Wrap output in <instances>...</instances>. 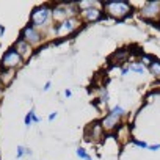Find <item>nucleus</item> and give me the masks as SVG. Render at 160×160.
Here are the masks:
<instances>
[{"label": "nucleus", "instance_id": "obj_6", "mask_svg": "<svg viewBox=\"0 0 160 160\" xmlns=\"http://www.w3.org/2000/svg\"><path fill=\"white\" fill-rule=\"evenodd\" d=\"M22 38L27 44H38L41 41V35L38 33V30L33 25H27L22 32Z\"/></svg>", "mask_w": 160, "mask_h": 160}, {"label": "nucleus", "instance_id": "obj_22", "mask_svg": "<svg viewBox=\"0 0 160 160\" xmlns=\"http://www.w3.org/2000/svg\"><path fill=\"white\" fill-rule=\"evenodd\" d=\"M49 88H50V83H46V87H44V91H49Z\"/></svg>", "mask_w": 160, "mask_h": 160}, {"label": "nucleus", "instance_id": "obj_21", "mask_svg": "<svg viewBox=\"0 0 160 160\" xmlns=\"http://www.w3.org/2000/svg\"><path fill=\"white\" fill-rule=\"evenodd\" d=\"M127 72H129V68H124V69H122V75H126Z\"/></svg>", "mask_w": 160, "mask_h": 160}, {"label": "nucleus", "instance_id": "obj_5", "mask_svg": "<svg viewBox=\"0 0 160 160\" xmlns=\"http://www.w3.org/2000/svg\"><path fill=\"white\" fill-rule=\"evenodd\" d=\"M160 14V2H148L141 8V16L148 19H157Z\"/></svg>", "mask_w": 160, "mask_h": 160}, {"label": "nucleus", "instance_id": "obj_7", "mask_svg": "<svg viewBox=\"0 0 160 160\" xmlns=\"http://www.w3.org/2000/svg\"><path fill=\"white\" fill-rule=\"evenodd\" d=\"M75 28H77V22L74 19H66V21H63L61 25L57 27L55 32H57L58 36H64V35H69L71 32H74Z\"/></svg>", "mask_w": 160, "mask_h": 160}, {"label": "nucleus", "instance_id": "obj_23", "mask_svg": "<svg viewBox=\"0 0 160 160\" xmlns=\"http://www.w3.org/2000/svg\"><path fill=\"white\" fill-rule=\"evenodd\" d=\"M64 96H66V98H69V96H71V91H69V90H66V91H64Z\"/></svg>", "mask_w": 160, "mask_h": 160}, {"label": "nucleus", "instance_id": "obj_18", "mask_svg": "<svg viewBox=\"0 0 160 160\" xmlns=\"http://www.w3.org/2000/svg\"><path fill=\"white\" fill-rule=\"evenodd\" d=\"M151 151H157V149H160V144H154V146H148Z\"/></svg>", "mask_w": 160, "mask_h": 160}, {"label": "nucleus", "instance_id": "obj_12", "mask_svg": "<svg viewBox=\"0 0 160 160\" xmlns=\"http://www.w3.org/2000/svg\"><path fill=\"white\" fill-rule=\"evenodd\" d=\"M38 121H39V119H38V116H35V112H33V110L25 116V124H27V126H30L32 122H38Z\"/></svg>", "mask_w": 160, "mask_h": 160}, {"label": "nucleus", "instance_id": "obj_2", "mask_svg": "<svg viewBox=\"0 0 160 160\" xmlns=\"http://www.w3.org/2000/svg\"><path fill=\"white\" fill-rule=\"evenodd\" d=\"M122 115H124V108H122V107H119V105L113 107L112 112L104 118V121H102V129H105V130L115 129V127L118 126V121H119V118H121Z\"/></svg>", "mask_w": 160, "mask_h": 160}, {"label": "nucleus", "instance_id": "obj_4", "mask_svg": "<svg viewBox=\"0 0 160 160\" xmlns=\"http://www.w3.org/2000/svg\"><path fill=\"white\" fill-rule=\"evenodd\" d=\"M49 16H50V10L47 7L36 8L33 11V14H32V24H33V27H42L47 22Z\"/></svg>", "mask_w": 160, "mask_h": 160}, {"label": "nucleus", "instance_id": "obj_15", "mask_svg": "<svg viewBox=\"0 0 160 160\" xmlns=\"http://www.w3.org/2000/svg\"><path fill=\"white\" fill-rule=\"evenodd\" d=\"M129 69L133 71V72H138V74H143V72H144V68H143L141 64H133V66H130Z\"/></svg>", "mask_w": 160, "mask_h": 160}, {"label": "nucleus", "instance_id": "obj_19", "mask_svg": "<svg viewBox=\"0 0 160 160\" xmlns=\"http://www.w3.org/2000/svg\"><path fill=\"white\" fill-rule=\"evenodd\" d=\"M55 118H57V113H52V115L49 116V119H50V121H52V119H55Z\"/></svg>", "mask_w": 160, "mask_h": 160}, {"label": "nucleus", "instance_id": "obj_13", "mask_svg": "<svg viewBox=\"0 0 160 160\" xmlns=\"http://www.w3.org/2000/svg\"><path fill=\"white\" fill-rule=\"evenodd\" d=\"M77 155H78L80 158H85V160H93V158L85 152V149H82V148H78V149H77Z\"/></svg>", "mask_w": 160, "mask_h": 160}, {"label": "nucleus", "instance_id": "obj_20", "mask_svg": "<svg viewBox=\"0 0 160 160\" xmlns=\"http://www.w3.org/2000/svg\"><path fill=\"white\" fill-rule=\"evenodd\" d=\"M3 32H5V28H3V25H0V36L3 35Z\"/></svg>", "mask_w": 160, "mask_h": 160}, {"label": "nucleus", "instance_id": "obj_16", "mask_svg": "<svg viewBox=\"0 0 160 160\" xmlns=\"http://www.w3.org/2000/svg\"><path fill=\"white\" fill-rule=\"evenodd\" d=\"M101 96H102V98H101V101H102V102H105V104H107V102H108V93H107V91H104V90H102V93H101Z\"/></svg>", "mask_w": 160, "mask_h": 160}, {"label": "nucleus", "instance_id": "obj_3", "mask_svg": "<svg viewBox=\"0 0 160 160\" xmlns=\"http://www.w3.org/2000/svg\"><path fill=\"white\" fill-rule=\"evenodd\" d=\"M22 63V57L18 53V50H14V49H10L5 55H3V58H2V66L5 68V69H11V68H16V66H19Z\"/></svg>", "mask_w": 160, "mask_h": 160}, {"label": "nucleus", "instance_id": "obj_1", "mask_svg": "<svg viewBox=\"0 0 160 160\" xmlns=\"http://www.w3.org/2000/svg\"><path fill=\"white\" fill-rule=\"evenodd\" d=\"M104 8L107 10V13H108L110 16H113V18H116V19L126 18V16L129 14V11H130V7H129V3H126V2H110V3H105Z\"/></svg>", "mask_w": 160, "mask_h": 160}, {"label": "nucleus", "instance_id": "obj_9", "mask_svg": "<svg viewBox=\"0 0 160 160\" xmlns=\"http://www.w3.org/2000/svg\"><path fill=\"white\" fill-rule=\"evenodd\" d=\"M66 11H69L68 7H58V8H55L53 16H55L57 19H64V21H66V18H68V14H69V13H66Z\"/></svg>", "mask_w": 160, "mask_h": 160}, {"label": "nucleus", "instance_id": "obj_8", "mask_svg": "<svg viewBox=\"0 0 160 160\" xmlns=\"http://www.w3.org/2000/svg\"><path fill=\"white\" fill-rule=\"evenodd\" d=\"M83 16L88 21H96L101 18V11L98 8H88V10H83Z\"/></svg>", "mask_w": 160, "mask_h": 160}, {"label": "nucleus", "instance_id": "obj_11", "mask_svg": "<svg viewBox=\"0 0 160 160\" xmlns=\"http://www.w3.org/2000/svg\"><path fill=\"white\" fill-rule=\"evenodd\" d=\"M149 69H151V72H152L155 77L160 78V63H158V61H152L151 66H149Z\"/></svg>", "mask_w": 160, "mask_h": 160}, {"label": "nucleus", "instance_id": "obj_17", "mask_svg": "<svg viewBox=\"0 0 160 160\" xmlns=\"http://www.w3.org/2000/svg\"><path fill=\"white\" fill-rule=\"evenodd\" d=\"M133 143H135V144H137V146H140V148H148V144H146V143H144V141H138V140H135V141H133Z\"/></svg>", "mask_w": 160, "mask_h": 160}, {"label": "nucleus", "instance_id": "obj_14", "mask_svg": "<svg viewBox=\"0 0 160 160\" xmlns=\"http://www.w3.org/2000/svg\"><path fill=\"white\" fill-rule=\"evenodd\" d=\"M24 154L32 155V151H30V149H25V148H22V146H19V148H18V158H21Z\"/></svg>", "mask_w": 160, "mask_h": 160}, {"label": "nucleus", "instance_id": "obj_10", "mask_svg": "<svg viewBox=\"0 0 160 160\" xmlns=\"http://www.w3.org/2000/svg\"><path fill=\"white\" fill-rule=\"evenodd\" d=\"M16 47H18V53H19L21 57H22V55L25 57V55L28 53V50H30V46H28L24 39H22V41H19V42L16 44Z\"/></svg>", "mask_w": 160, "mask_h": 160}]
</instances>
